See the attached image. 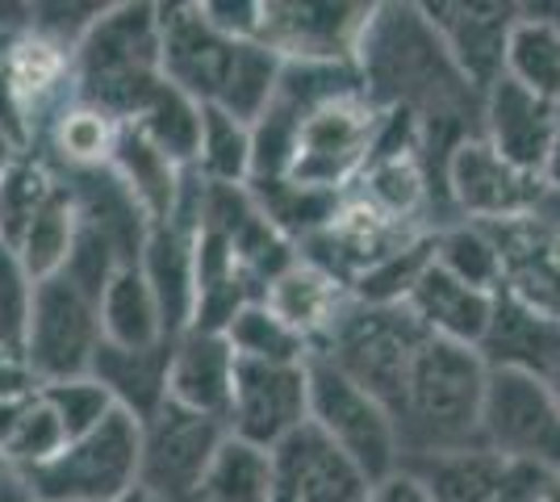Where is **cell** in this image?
Listing matches in <instances>:
<instances>
[{"mask_svg":"<svg viewBox=\"0 0 560 502\" xmlns=\"http://www.w3.org/2000/svg\"><path fill=\"white\" fill-rule=\"evenodd\" d=\"M164 84L160 4H114L71 55V93L114 121H130Z\"/></svg>","mask_w":560,"mask_h":502,"instance_id":"3","label":"cell"},{"mask_svg":"<svg viewBox=\"0 0 560 502\" xmlns=\"http://www.w3.org/2000/svg\"><path fill=\"white\" fill-rule=\"evenodd\" d=\"M192 502H201V499H192Z\"/></svg>","mask_w":560,"mask_h":502,"instance_id":"48","label":"cell"},{"mask_svg":"<svg viewBox=\"0 0 560 502\" xmlns=\"http://www.w3.org/2000/svg\"><path fill=\"white\" fill-rule=\"evenodd\" d=\"M55 185H59V176L43 160H30V155H22L9 172H0V243L13 247L22 240L30 218L43 210Z\"/></svg>","mask_w":560,"mask_h":502,"instance_id":"38","label":"cell"},{"mask_svg":"<svg viewBox=\"0 0 560 502\" xmlns=\"http://www.w3.org/2000/svg\"><path fill=\"white\" fill-rule=\"evenodd\" d=\"M130 126L139 130L151 147H160L176 167L197 164V143H201V105L185 96L172 84H160L155 93L142 101V109L130 118Z\"/></svg>","mask_w":560,"mask_h":502,"instance_id":"29","label":"cell"},{"mask_svg":"<svg viewBox=\"0 0 560 502\" xmlns=\"http://www.w3.org/2000/svg\"><path fill=\"white\" fill-rule=\"evenodd\" d=\"M151 502H155V499H151Z\"/></svg>","mask_w":560,"mask_h":502,"instance_id":"50","label":"cell"},{"mask_svg":"<svg viewBox=\"0 0 560 502\" xmlns=\"http://www.w3.org/2000/svg\"><path fill=\"white\" fill-rule=\"evenodd\" d=\"M422 343H427V331L406 306H364L351 297V306L330 327L314 357L330 360L343 377H351L394 415Z\"/></svg>","mask_w":560,"mask_h":502,"instance_id":"4","label":"cell"},{"mask_svg":"<svg viewBox=\"0 0 560 502\" xmlns=\"http://www.w3.org/2000/svg\"><path fill=\"white\" fill-rule=\"evenodd\" d=\"M406 469L431 494V502H493L506 478V460L490 448H460V453L410 456Z\"/></svg>","mask_w":560,"mask_h":502,"instance_id":"24","label":"cell"},{"mask_svg":"<svg viewBox=\"0 0 560 502\" xmlns=\"http://www.w3.org/2000/svg\"><path fill=\"white\" fill-rule=\"evenodd\" d=\"M139 423L114 410L96 431L68 440L50 460L18 478L34 502H117L139 490Z\"/></svg>","mask_w":560,"mask_h":502,"instance_id":"5","label":"cell"},{"mask_svg":"<svg viewBox=\"0 0 560 502\" xmlns=\"http://www.w3.org/2000/svg\"><path fill=\"white\" fill-rule=\"evenodd\" d=\"M305 364L234 360L226 431L238 435V440H247V444H256V448H277L284 435H293L302 423H310Z\"/></svg>","mask_w":560,"mask_h":502,"instance_id":"13","label":"cell"},{"mask_svg":"<svg viewBox=\"0 0 560 502\" xmlns=\"http://www.w3.org/2000/svg\"><path fill=\"white\" fill-rule=\"evenodd\" d=\"M75 226H80V214H75V197H71L68 180L59 176V185L43 201V210L30 218V226L22 231V240L13 243L18 260L25 264V272L34 281H50L63 272V264L71 256V243H75Z\"/></svg>","mask_w":560,"mask_h":502,"instance_id":"28","label":"cell"},{"mask_svg":"<svg viewBox=\"0 0 560 502\" xmlns=\"http://www.w3.org/2000/svg\"><path fill=\"white\" fill-rule=\"evenodd\" d=\"M109 167H114L117 180L135 192V201L142 206V214L151 218V226L172 218L176 192H180V172H185V167H176L160 147L147 143L130 121H121V130H117V147H114Z\"/></svg>","mask_w":560,"mask_h":502,"instance_id":"26","label":"cell"},{"mask_svg":"<svg viewBox=\"0 0 560 502\" xmlns=\"http://www.w3.org/2000/svg\"><path fill=\"white\" fill-rule=\"evenodd\" d=\"M544 180L506 164L481 135L460 139L444 164V206L456 222H511L536 210Z\"/></svg>","mask_w":560,"mask_h":502,"instance_id":"11","label":"cell"},{"mask_svg":"<svg viewBox=\"0 0 560 502\" xmlns=\"http://www.w3.org/2000/svg\"><path fill=\"white\" fill-rule=\"evenodd\" d=\"M0 474H9V465H4V460H0Z\"/></svg>","mask_w":560,"mask_h":502,"instance_id":"47","label":"cell"},{"mask_svg":"<svg viewBox=\"0 0 560 502\" xmlns=\"http://www.w3.org/2000/svg\"><path fill=\"white\" fill-rule=\"evenodd\" d=\"M201 502H268L272 499V453L256 448L226 431L218 444L206 481H201Z\"/></svg>","mask_w":560,"mask_h":502,"instance_id":"30","label":"cell"},{"mask_svg":"<svg viewBox=\"0 0 560 502\" xmlns=\"http://www.w3.org/2000/svg\"><path fill=\"white\" fill-rule=\"evenodd\" d=\"M506 75L527 93L560 101V25L527 17L518 9L511 43H506Z\"/></svg>","mask_w":560,"mask_h":502,"instance_id":"32","label":"cell"},{"mask_svg":"<svg viewBox=\"0 0 560 502\" xmlns=\"http://www.w3.org/2000/svg\"><path fill=\"white\" fill-rule=\"evenodd\" d=\"M477 352L490 369H511V373H527L536 382H548V373L560 364V318L532 311L527 302L498 289L490 331H486Z\"/></svg>","mask_w":560,"mask_h":502,"instance_id":"20","label":"cell"},{"mask_svg":"<svg viewBox=\"0 0 560 502\" xmlns=\"http://www.w3.org/2000/svg\"><path fill=\"white\" fill-rule=\"evenodd\" d=\"M369 502H431V494H427L406 469H397V474H389L385 481H376Z\"/></svg>","mask_w":560,"mask_h":502,"instance_id":"41","label":"cell"},{"mask_svg":"<svg viewBox=\"0 0 560 502\" xmlns=\"http://www.w3.org/2000/svg\"><path fill=\"white\" fill-rule=\"evenodd\" d=\"M226 343L238 360H264V364H305L314 348L289 323H280L264 302H247L226 327Z\"/></svg>","mask_w":560,"mask_h":502,"instance_id":"36","label":"cell"},{"mask_svg":"<svg viewBox=\"0 0 560 502\" xmlns=\"http://www.w3.org/2000/svg\"><path fill=\"white\" fill-rule=\"evenodd\" d=\"M234 38L218 34L201 4H160V68L172 89L192 96L197 105H213L226 72H231Z\"/></svg>","mask_w":560,"mask_h":502,"instance_id":"15","label":"cell"},{"mask_svg":"<svg viewBox=\"0 0 560 502\" xmlns=\"http://www.w3.org/2000/svg\"><path fill=\"white\" fill-rule=\"evenodd\" d=\"M0 502H34L30 499V490H25V481L9 469V474H0Z\"/></svg>","mask_w":560,"mask_h":502,"instance_id":"44","label":"cell"},{"mask_svg":"<svg viewBox=\"0 0 560 502\" xmlns=\"http://www.w3.org/2000/svg\"><path fill=\"white\" fill-rule=\"evenodd\" d=\"M557 105L560 101L527 93L511 75H502L490 93L481 96V139L506 164L544 180L548 147H552V130H557Z\"/></svg>","mask_w":560,"mask_h":502,"instance_id":"17","label":"cell"},{"mask_svg":"<svg viewBox=\"0 0 560 502\" xmlns=\"http://www.w3.org/2000/svg\"><path fill=\"white\" fill-rule=\"evenodd\" d=\"M101 335L114 348L147 352V348H164V318L155 306V293L147 285V277L135 268H117L114 281L101 293Z\"/></svg>","mask_w":560,"mask_h":502,"instance_id":"27","label":"cell"},{"mask_svg":"<svg viewBox=\"0 0 560 502\" xmlns=\"http://www.w3.org/2000/svg\"><path fill=\"white\" fill-rule=\"evenodd\" d=\"M117 130H121V121L71 101L68 109L50 121L47 139L55 147V160L63 164V172H93V167H109Z\"/></svg>","mask_w":560,"mask_h":502,"instance_id":"34","label":"cell"},{"mask_svg":"<svg viewBox=\"0 0 560 502\" xmlns=\"http://www.w3.org/2000/svg\"><path fill=\"white\" fill-rule=\"evenodd\" d=\"M544 185L560 189V105H557V130H552V147H548V164H544Z\"/></svg>","mask_w":560,"mask_h":502,"instance_id":"43","label":"cell"},{"mask_svg":"<svg viewBox=\"0 0 560 502\" xmlns=\"http://www.w3.org/2000/svg\"><path fill=\"white\" fill-rule=\"evenodd\" d=\"M192 240L197 231H188L180 222H155L147 231L139 256V272L155 293V306L164 318V335L176 339L192 323L197 306V264H192Z\"/></svg>","mask_w":560,"mask_h":502,"instance_id":"23","label":"cell"},{"mask_svg":"<svg viewBox=\"0 0 560 502\" xmlns=\"http://www.w3.org/2000/svg\"><path fill=\"white\" fill-rule=\"evenodd\" d=\"M360 89L381 114L415 118L422 164L444 201V164L460 139L481 135V93L452 63L422 4H373L355 50Z\"/></svg>","mask_w":560,"mask_h":502,"instance_id":"1","label":"cell"},{"mask_svg":"<svg viewBox=\"0 0 560 502\" xmlns=\"http://www.w3.org/2000/svg\"><path fill=\"white\" fill-rule=\"evenodd\" d=\"M30 389H38V385H34V377L25 373L22 360L0 357V398H13V394H30Z\"/></svg>","mask_w":560,"mask_h":502,"instance_id":"42","label":"cell"},{"mask_svg":"<svg viewBox=\"0 0 560 502\" xmlns=\"http://www.w3.org/2000/svg\"><path fill=\"white\" fill-rule=\"evenodd\" d=\"M139 486L155 502H192L210 469L218 444L226 440V423L192 415L167 402L147 423H139Z\"/></svg>","mask_w":560,"mask_h":502,"instance_id":"10","label":"cell"},{"mask_svg":"<svg viewBox=\"0 0 560 502\" xmlns=\"http://www.w3.org/2000/svg\"><path fill=\"white\" fill-rule=\"evenodd\" d=\"M481 444L511 465H532L560 481V407L548 385L527 373L490 369Z\"/></svg>","mask_w":560,"mask_h":502,"instance_id":"8","label":"cell"},{"mask_svg":"<svg viewBox=\"0 0 560 502\" xmlns=\"http://www.w3.org/2000/svg\"><path fill=\"white\" fill-rule=\"evenodd\" d=\"M259 302L277 314L280 323H289V327L318 352V343L327 339L330 327H335V323L343 318V311L351 306V289L343 285L339 277H330L327 268L310 264L302 252H298V260L289 264L280 277L268 281Z\"/></svg>","mask_w":560,"mask_h":502,"instance_id":"21","label":"cell"},{"mask_svg":"<svg viewBox=\"0 0 560 502\" xmlns=\"http://www.w3.org/2000/svg\"><path fill=\"white\" fill-rule=\"evenodd\" d=\"M373 4H318L272 0L259 4L256 43L277 50L284 63H355Z\"/></svg>","mask_w":560,"mask_h":502,"instance_id":"12","label":"cell"},{"mask_svg":"<svg viewBox=\"0 0 560 502\" xmlns=\"http://www.w3.org/2000/svg\"><path fill=\"white\" fill-rule=\"evenodd\" d=\"M486 385L490 364L477 348H460L427 335L419 360L410 369L406 394L394 410L401 460L481 444V415H486Z\"/></svg>","mask_w":560,"mask_h":502,"instance_id":"2","label":"cell"},{"mask_svg":"<svg viewBox=\"0 0 560 502\" xmlns=\"http://www.w3.org/2000/svg\"><path fill=\"white\" fill-rule=\"evenodd\" d=\"M272 453V499L268 502H369L373 481L330 444L314 423L284 435Z\"/></svg>","mask_w":560,"mask_h":502,"instance_id":"14","label":"cell"},{"mask_svg":"<svg viewBox=\"0 0 560 502\" xmlns=\"http://www.w3.org/2000/svg\"><path fill=\"white\" fill-rule=\"evenodd\" d=\"M544 385H548V394L557 398V407H560V364L552 369V373H548V382H544Z\"/></svg>","mask_w":560,"mask_h":502,"instance_id":"46","label":"cell"},{"mask_svg":"<svg viewBox=\"0 0 560 502\" xmlns=\"http://www.w3.org/2000/svg\"><path fill=\"white\" fill-rule=\"evenodd\" d=\"M234 360H238L234 348L226 343V335L218 331L188 327L176 339H167V377H164L167 402L226 423L231 389H234Z\"/></svg>","mask_w":560,"mask_h":502,"instance_id":"19","label":"cell"},{"mask_svg":"<svg viewBox=\"0 0 560 502\" xmlns=\"http://www.w3.org/2000/svg\"><path fill=\"white\" fill-rule=\"evenodd\" d=\"M406 311L415 314L422 331L435 335V339L460 343V348H481L493 318V293L456 281L431 256V264L422 268V277L406 297Z\"/></svg>","mask_w":560,"mask_h":502,"instance_id":"22","label":"cell"},{"mask_svg":"<svg viewBox=\"0 0 560 502\" xmlns=\"http://www.w3.org/2000/svg\"><path fill=\"white\" fill-rule=\"evenodd\" d=\"M89 377L109 389L121 415H130L135 423H147L155 410L164 407V377H167V343L164 348H147V352H130V348H114L101 343L93 357Z\"/></svg>","mask_w":560,"mask_h":502,"instance_id":"25","label":"cell"},{"mask_svg":"<svg viewBox=\"0 0 560 502\" xmlns=\"http://www.w3.org/2000/svg\"><path fill=\"white\" fill-rule=\"evenodd\" d=\"M63 444H68L63 423L55 419V410H50L47 402H43V394L34 389V394H25L13 428L0 440V460H4L13 474H25V469H38L43 460H50Z\"/></svg>","mask_w":560,"mask_h":502,"instance_id":"37","label":"cell"},{"mask_svg":"<svg viewBox=\"0 0 560 502\" xmlns=\"http://www.w3.org/2000/svg\"><path fill=\"white\" fill-rule=\"evenodd\" d=\"M0 34H4V30H0Z\"/></svg>","mask_w":560,"mask_h":502,"instance_id":"49","label":"cell"},{"mask_svg":"<svg viewBox=\"0 0 560 502\" xmlns=\"http://www.w3.org/2000/svg\"><path fill=\"white\" fill-rule=\"evenodd\" d=\"M34 289L38 281L25 272L18 252L0 243V357L22 360L30 314H34Z\"/></svg>","mask_w":560,"mask_h":502,"instance_id":"40","label":"cell"},{"mask_svg":"<svg viewBox=\"0 0 560 502\" xmlns=\"http://www.w3.org/2000/svg\"><path fill=\"white\" fill-rule=\"evenodd\" d=\"M422 13L444 38L452 63L481 96L506 75V43L518 17L514 4H422Z\"/></svg>","mask_w":560,"mask_h":502,"instance_id":"16","label":"cell"},{"mask_svg":"<svg viewBox=\"0 0 560 502\" xmlns=\"http://www.w3.org/2000/svg\"><path fill=\"white\" fill-rule=\"evenodd\" d=\"M38 394H43V402L55 410V419L63 423V435H68V440H80V435L96 431L117 410V402L109 398V389L96 382V377H71V382L38 385Z\"/></svg>","mask_w":560,"mask_h":502,"instance_id":"39","label":"cell"},{"mask_svg":"<svg viewBox=\"0 0 560 502\" xmlns=\"http://www.w3.org/2000/svg\"><path fill=\"white\" fill-rule=\"evenodd\" d=\"M22 155H25V151L18 147V139H13L9 130H0V172H9V167L22 160Z\"/></svg>","mask_w":560,"mask_h":502,"instance_id":"45","label":"cell"},{"mask_svg":"<svg viewBox=\"0 0 560 502\" xmlns=\"http://www.w3.org/2000/svg\"><path fill=\"white\" fill-rule=\"evenodd\" d=\"M105 343L101 335V302L93 293L68 281L63 272L38 281L34 289V314L25 331L22 364L34 377V385L71 382L89 377L96 348Z\"/></svg>","mask_w":560,"mask_h":502,"instance_id":"7","label":"cell"},{"mask_svg":"<svg viewBox=\"0 0 560 502\" xmlns=\"http://www.w3.org/2000/svg\"><path fill=\"white\" fill-rule=\"evenodd\" d=\"M280 72H284V59H280L277 50H268L264 43L247 38V43L234 47L231 72H226V84H222V93H218L213 105L222 114H231V118L256 126L259 114L268 109L272 93H277Z\"/></svg>","mask_w":560,"mask_h":502,"instance_id":"31","label":"cell"},{"mask_svg":"<svg viewBox=\"0 0 560 502\" xmlns=\"http://www.w3.org/2000/svg\"><path fill=\"white\" fill-rule=\"evenodd\" d=\"M197 172L210 185H247L252 180V126L222 114L218 105H201V143Z\"/></svg>","mask_w":560,"mask_h":502,"instance_id":"35","label":"cell"},{"mask_svg":"<svg viewBox=\"0 0 560 502\" xmlns=\"http://www.w3.org/2000/svg\"><path fill=\"white\" fill-rule=\"evenodd\" d=\"M431 256L465 285L486 289V293L502 289V256L490 226L481 222H447L440 231H431Z\"/></svg>","mask_w":560,"mask_h":502,"instance_id":"33","label":"cell"},{"mask_svg":"<svg viewBox=\"0 0 560 502\" xmlns=\"http://www.w3.org/2000/svg\"><path fill=\"white\" fill-rule=\"evenodd\" d=\"M381 109L364 96V89L343 93L318 105L298 130V147H293V164L289 176L293 185H310V189L343 192L360 176V167L369 164V151L381 130Z\"/></svg>","mask_w":560,"mask_h":502,"instance_id":"9","label":"cell"},{"mask_svg":"<svg viewBox=\"0 0 560 502\" xmlns=\"http://www.w3.org/2000/svg\"><path fill=\"white\" fill-rule=\"evenodd\" d=\"M490 235L502 256V289L532 311L560 318V222L527 214L490 222Z\"/></svg>","mask_w":560,"mask_h":502,"instance_id":"18","label":"cell"},{"mask_svg":"<svg viewBox=\"0 0 560 502\" xmlns=\"http://www.w3.org/2000/svg\"><path fill=\"white\" fill-rule=\"evenodd\" d=\"M305 385H310V423L323 431L364 478L376 486L389 474H397L401 448H397L394 415L381 407L373 394H364L323 357H310Z\"/></svg>","mask_w":560,"mask_h":502,"instance_id":"6","label":"cell"}]
</instances>
